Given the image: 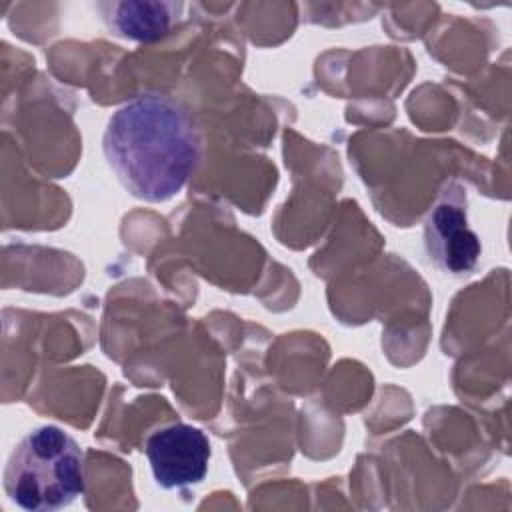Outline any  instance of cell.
Returning <instances> with one entry per match:
<instances>
[{
    "label": "cell",
    "instance_id": "2",
    "mask_svg": "<svg viewBox=\"0 0 512 512\" xmlns=\"http://www.w3.org/2000/svg\"><path fill=\"white\" fill-rule=\"evenodd\" d=\"M8 498L28 512H54L84 492V452L58 426L32 428L12 450L4 470Z\"/></svg>",
    "mask_w": 512,
    "mask_h": 512
},
{
    "label": "cell",
    "instance_id": "3",
    "mask_svg": "<svg viewBox=\"0 0 512 512\" xmlns=\"http://www.w3.org/2000/svg\"><path fill=\"white\" fill-rule=\"evenodd\" d=\"M466 198L442 192L424 222V250L430 262L450 274H470L480 260V238L468 226Z\"/></svg>",
    "mask_w": 512,
    "mask_h": 512
},
{
    "label": "cell",
    "instance_id": "4",
    "mask_svg": "<svg viewBox=\"0 0 512 512\" xmlns=\"http://www.w3.org/2000/svg\"><path fill=\"white\" fill-rule=\"evenodd\" d=\"M156 484L164 490L192 486L204 480L210 462L206 434L190 424H168L154 430L144 444Z\"/></svg>",
    "mask_w": 512,
    "mask_h": 512
},
{
    "label": "cell",
    "instance_id": "1",
    "mask_svg": "<svg viewBox=\"0 0 512 512\" xmlns=\"http://www.w3.org/2000/svg\"><path fill=\"white\" fill-rule=\"evenodd\" d=\"M118 182L138 200L166 202L188 182L200 160V132L174 98L148 92L120 106L102 136Z\"/></svg>",
    "mask_w": 512,
    "mask_h": 512
},
{
    "label": "cell",
    "instance_id": "5",
    "mask_svg": "<svg viewBox=\"0 0 512 512\" xmlns=\"http://www.w3.org/2000/svg\"><path fill=\"white\" fill-rule=\"evenodd\" d=\"M106 28L124 40L154 42L164 38L184 12L174 0H106L98 2Z\"/></svg>",
    "mask_w": 512,
    "mask_h": 512
}]
</instances>
